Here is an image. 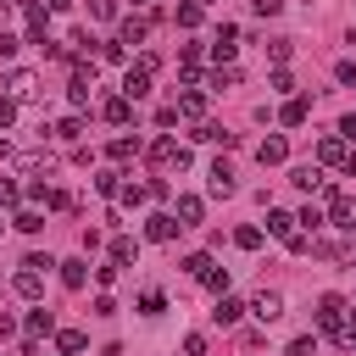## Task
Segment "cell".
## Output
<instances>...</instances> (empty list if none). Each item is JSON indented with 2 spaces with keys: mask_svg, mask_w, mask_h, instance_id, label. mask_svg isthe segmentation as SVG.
<instances>
[{
  "mask_svg": "<svg viewBox=\"0 0 356 356\" xmlns=\"http://www.w3.org/2000/svg\"><path fill=\"white\" fill-rule=\"evenodd\" d=\"M317 328H328V334L345 339V300H339V295H323V300H317Z\"/></svg>",
  "mask_w": 356,
  "mask_h": 356,
  "instance_id": "obj_1",
  "label": "cell"
},
{
  "mask_svg": "<svg viewBox=\"0 0 356 356\" xmlns=\"http://www.w3.org/2000/svg\"><path fill=\"white\" fill-rule=\"evenodd\" d=\"M150 161H156V167H189V150H184L178 139H167V134H161V139L150 145Z\"/></svg>",
  "mask_w": 356,
  "mask_h": 356,
  "instance_id": "obj_2",
  "label": "cell"
},
{
  "mask_svg": "<svg viewBox=\"0 0 356 356\" xmlns=\"http://www.w3.org/2000/svg\"><path fill=\"white\" fill-rule=\"evenodd\" d=\"M250 317H256V323H278V317H284V295H278V289H261V295L250 300Z\"/></svg>",
  "mask_w": 356,
  "mask_h": 356,
  "instance_id": "obj_3",
  "label": "cell"
},
{
  "mask_svg": "<svg viewBox=\"0 0 356 356\" xmlns=\"http://www.w3.org/2000/svg\"><path fill=\"white\" fill-rule=\"evenodd\" d=\"M206 189H211V195H222V200H228V195H234V189H239V184H234V167H228V161H211V172H206Z\"/></svg>",
  "mask_w": 356,
  "mask_h": 356,
  "instance_id": "obj_4",
  "label": "cell"
},
{
  "mask_svg": "<svg viewBox=\"0 0 356 356\" xmlns=\"http://www.w3.org/2000/svg\"><path fill=\"white\" fill-rule=\"evenodd\" d=\"M350 217H356V206H350V195H339V189H328V222H334V228H356Z\"/></svg>",
  "mask_w": 356,
  "mask_h": 356,
  "instance_id": "obj_5",
  "label": "cell"
},
{
  "mask_svg": "<svg viewBox=\"0 0 356 356\" xmlns=\"http://www.w3.org/2000/svg\"><path fill=\"white\" fill-rule=\"evenodd\" d=\"M234 50H239V28H234V22H222V28H217V44H211L217 67H222V61H234Z\"/></svg>",
  "mask_w": 356,
  "mask_h": 356,
  "instance_id": "obj_6",
  "label": "cell"
},
{
  "mask_svg": "<svg viewBox=\"0 0 356 356\" xmlns=\"http://www.w3.org/2000/svg\"><path fill=\"white\" fill-rule=\"evenodd\" d=\"M6 89H11L17 100H33V95H39V72H28V67H17V72L6 78Z\"/></svg>",
  "mask_w": 356,
  "mask_h": 356,
  "instance_id": "obj_7",
  "label": "cell"
},
{
  "mask_svg": "<svg viewBox=\"0 0 356 356\" xmlns=\"http://www.w3.org/2000/svg\"><path fill=\"white\" fill-rule=\"evenodd\" d=\"M178 228H184V222H178V217H167V211H156V217H145V234H150L156 245H167V239H172Z\"/></svg>",
  "mask_w": 356,
  "mask_h": 356,
  "instance_id": "obj_8",
  "label": "cell"
},
{
  "mask_svg": "<svg viewBox=\"0 0 356 356\" xmlns=\"http://www.w3.org/2000/svg\"><path fill=\"white\" fill-rule=\"evenodd\" d=\"M11 289H17L22 300H39V295H44V273H33V267H22V273L11 278Z\"/></svg>",
  "mask_w": 356,
  "mask_h": 356,
  "instance_id": "obj_9",
  "label": "cell"
},
{
  "mask_svg": "<svg viewBox=\"0 0 356 356\" xmlns=\"http://www.w3.org/2000/svg\"><path fill=\"white\" fill-rule=\"evenodd\" d=\"M122 95H128V100H145V95H150V72H145V67H128V78H122Z\"/></svg>",
  "mask_w": 356,
  "mask_h": 356,
  "instance_id": "obj_10",
  "label": "cell"
},
{
  "mask_svg": "<svg viewBox=\"0 0 356 356\" xmlns=\"http://www.w3.org/2000/svg\"><path fill=\"white\" fill-rule=\"evenodd\" d=\"M284 156H289V145H284V139H261V145H256V161H261V167H278Z\"/></svg>",
  "mask_w": 356,
  "mask_h": 356,
  "instance_id": "obj_11",
  "label": "cell"
},
{
  "mask_svg": "<svg viewBox=\"0 0 356 356\" xmlns=\"http://www.w3.org/2000/svg\"><path fill=\"white\" fill-rule=\"evenodd\" d=\"M345 156H350V150H345V139H339V134H328V139L317 145V161H323V167H334V161H345Z\"/></svg>",
  "mask_w": 356,
  "mask_h": 356,
  "instance_id": "obj_12",
  "label": "cell"
},
{
  "mask_svg": "<svg viewBox=\"0 0 356 356\" xmlns=\"http://www.w3.org/2000/svg\"><path fill=\"white\" fill-rule=\"evenodd\" d=\"M239 312H245V306H239L234 295H217V306H211V317H217L222 328H234V323H239Z\"/></svg>",
  "mask_w": 356,
  "mask_h": 356,
  "instance_id": "obj_13",
  "label": "cell"
},
{
  "mask_svg": "<svg viewBox=\"0 0 356 356\" xmlns=\"http://www.w3.org/2000/svg\"><path fill=\"white\" fill-rule=\"evenodd\" d=\"M100 117H106V122H128V117H134V100H128V95H117V100H106V106H100Z\"/></svg>",
  "mask_w": 356,
  "mask_h": 356,
  "instance_id": "obj_14",
  "label": "cell"
},
{
  "mask_svg": "<svg viewBox=\"0 0 356 356\" xmlns=\"http://www.w3.org/2000/svg\"><path fill=\"white\" fill-rule=\"evenodd\" d=\"M295 189H306V195H317V189H328V178H323L317 167H295Z\"/></svg>",
  "mask_w": 356,
  "mask_h": 356,
  "instance_id": "obj_15",
  "label": "cell"
},
{
  "mask_svg": "<svg viewBox=\"0 0 356 356\" xmlns=\"http://www.w3.org/2000/svg\"><path fill=\"white\" fill-rule=\"evenodd\" d=\"M61 284H67V289H83V284H89V267H83L78 256H72V261H61Z\"/></svg>",
  "mask_w": 356,
  "mask_h": 356,
  "instance_id": "obj_16",
  "label": "cell"
},
{
  "mask_svg": "<svg viewBox=\"0 0 356 356\" xmlns=\"http://www.w3.org/2000/svg\"><path fill=\"white\" fill-rule=\"evenodd\" d=\"M145 33H150V17H128L122 22V44H145Z\"/></svg>",
  "mask_w": 356,
  "mask_h": 356,
  "instance_id": "obj_17",
  "label": "cell"
},
{
  "mask_svg": "<svg viewBox=\"0 0 356 356\" xmlns=\"http://www.w3.org/2000/svg\"><path fill=\"white\" fill-rule=\"evenodd\" d=\"M200 211H206L200 195H178V211H172V217H184V228H189V222H200Z\"/></svg>",
  "mask_w": 356,
  "mask_h": 356,
  "instance_id": "obj_18",
  "label": "cell"
},
{
  "mask_svg": "<svg viewBox=\"0 0 356 356\" xmlns=\"http://www.w3.org/2000/svg\"><path fill=\"white\" fill-rule=\"evenodd\" d=\"M200 284H206V289H217V295H228V267H217V261H206V273H200Z\"/></svg>",
  "mask_w": 356,
  "mask_h": 356,
  "instance_id": "obj_19",
  "label": "cell"
},
{
  "mask_svg": "<svg viewBox=\"0 0 356 356\" xmlns=\"http://www.w3.org/2000/svg\"><path fill=\"white\" fill-rule=\"evenodd\" d=\"M200 111H206V95H200V89L178 95V117H200Z\"/></svg>",
  "mask_w": 356,
  "mask_h": 356,
  "instance_id": "obj_20",
  "label": "cell"
},
{
  "mask_svg": "<svg viewBox=\"0 0 356 356\" xmlns=\"http://www.w3.org/2000/svg\"><path fill=\"white\" fill-rule=\"evenodd\" d=\"M306 111H312L306 100H284V111H278V117H284V128H300V122H306Z\"/></svg>",
  "mask_w": 356,
  "mask_h": 356,
  "instance_id": "obj_21",
  "label": "cell"
},
{
  "mask_svg": "<svg viewBox=\"0 0 356 356\" xmlns=\"http://www.w3.org/2000/svg\"><path fill=\"white\" fill-rule=\"evenodd\" d=\"M195 139H200V145H228L234 134H228V128H217V122H200V128H195Z\"/></svg>",
  "mask_w": 356,
  "mask_h": 356,
  "instance_id": "obj_22",
  "label": "cell"
},
{
  "mask_svg": "<svg viewBox=\"0 0 356 356\" xmlns=\"http://www.w3.org/2000/svg\"><path fill=\"white\" fill-rule=\"evenodd\" d=\"M134 256H139V245H134V239H122V234H117V239H111V261H117V267H128V261H134Z\"/></svg>",
  "mask_w": 356,
  "mask_h": 356,
  "instance_id": "obj_23",
  "label": "cell"
},
{
  "mask_svg": "<svg viewBox=\"0 0 356 356\" xmlns=\"http://www.w3.org/2000/svg\"><path fill=\"white\" fill-rule=\"evenodd\" d=\"M50 328H56V317H50L44 306H33V312H28V334H50Z\"/></svg>",
  "mask_w": 356,
  "mask_h": 356,
  "instance_id": "obj_24",
  "label": "cell"
},
{
  "mask_svg": "<svg viewBox=\"0 0 356 356\" xmlns=\"http://www.w3.org/2000/svg\"><path fill=\"white\" fill-rule=\"evenodd\" d=\"M78 134H83V117H61V122H56V139H67V145H72Z\"/></svg>",
  "mask_w": 356,
  "mask_h": 356,
  "instance_id": "obj_25",
  "label": "cell"
},
{
  "mask_svg": "<svg viewBox=\"0 0 356 356\" xmlns=\"http://www.w3.org/2000/svg\"><path fill=\"white\" fill-rule=\"evenodd\" d=\"M106 150H111V156H117V161H128V156H139V139H128V134H122V139H111V145H106Z\"/></svg>",
  "mask_w": 356,
  "mask_h": 356,
  "instance_id": "obj_26",
  "label": "cell"
},
{
  "mask_svg": "<svg viewBox=\"0 0 356 356\" xmlns=\"http://www.w3.org/2000/svg\"><path fill=\"white\" fill-rule=\"evenodd\" d=\"M234 83H239V67H217L211 72V89H234Z\"/></svg>",
  "mask_w": 356,
  "mask_h": 356,
  "instance_id": "obj_27",
  "label": "cell"
},
{
  "mask_svg": "<svg viewBox=\"0 0 356 356\" xmlns=\"http://www.w3.org/2000/svg\"><path fill=\"white\" fill-rule=\"evenodd\" d=\"M161 306H167V300H161V289H145V295H139V312H145V317H156Z\"/></svg>",
  "mask_w": 356,
  "mask_h": 356,
  "instance_id": "obj_28",
  "label": "cell"
},
{
  "mask_svg": "<svg viewBox=\"0 0 356 356\" xmlns=\"http://www.w3.org/2000/svg\"><path fill=\"white\" fill-rule=\"evenodd\" d=\"M284 356H317V339L312 334H300V339H289V350Z\"/></svg>",
  "mask_w": 356,
  "mask_h": 356,
  "instance_id": "obj_29",
  "label": "cell"
},
{
  "mask_svg": "<svg viewBox=\"0 0 356 356\" xmlns=\"http://www.w3.org/2000/svg\"><path fill=\"white\" fill-rule=\"evenodd\" d=\"M17 228H22V234H39L44 217H39V211H17Z\"/></svg>",
  "mask_w": 356,
  "mask_h": 356,
  "instance_id": "obj_30",
  "label": "cell"
},
{
  "mask_svg": "<svg viewBox=\"0 0 356 356\" xmlns=\"http://www.w3.org/2000/svg\"><path fill=\"white\" fill-rule=\"evenodd\" d=\"M234 245H239V250H256V245H261V228H239Z\"/></svg>",
  "mask_w": 356,
  "mask_h": 356,
  "instance_id": "obj_31",
  "label": "cell"
},
{
  "mask_svg": "<svg viewBox=\"0 0 356 356\" xmlns=\"http://www.w3.org/2000/svg\"><path fill=\"white\" fill-rule=\"evenodd\" d=\"M89 17H100V22H111V17H117V0H89Z\"/></svg>",
  "mask_w": 356,
  "mask_h": 356,
  "instance_id": "obj_32",
  "label": "cell"
},
{
  "mask_svg": "<svg viewBox=\"0 0 356 356\" xmlns=\"http://www.w3.org/2000/svg\"><path fill=\"white\" fill-rule=\"evenodd\" d=\"M178 22H184V28H195V22H200V0H189V6H178Z\"/></svg>",
  "mask_w": 356,
  "mask_h": 356,
  "instance_id": "obj_33",
  "label": "cell"
},
{
  "mask_svg": "<svg viewBox=\"0 0 356 356\" xmlns=\"http://www.w3.org/2000/svg\"><path fill=\"white\" fill-rule=\"evenodd\" d=\"M95 189H100V195H122V184H117V172H100V178H95Z\"/></svg>",
  "mask_w": 356,
  "mask_h": 356,
  "instance_id": "obj_34",
  "label": "cell"
},
{
  "mask_svg": "<svg viewBox=\"0 0 356 356\" xmlns=\"http://www.w3.org/2000/svg\"><path fill=\"white\" fill-rule=\"evenodd\" d=\"M295 222H306V228H312V234H317V228H323V211H317V206H306V211H300V217H295Z\"/></svg>",
  "mask_w": 356,
  "mask_h": 356,
  "instance_id": "obj_35",
  "label": "cell"
},
{
  "mask_svg": "<svg viewBox=\"0 0 356 356\" xmlns=\"http://www.w3.org/2000/svg\"><path fill=\"white\" fill-rule=\"evenodd\" d=\"M61 350H67V356H72V350H83V334H78V328H67V334H61Z\"/></svg>",
  "mask_w": 356,
  "mask_h": 356,
  "instance_id": "obj_36",
  "label": "cell"
},
{
  "mask_svg": "<svg viewBox=\"0 0 356 356\" xmlns=\"http://www.w3.org/2000/svg\"><path fill=\"white\" fill-rule=\"evenodd\" d=\"M11 56H17V33H6V28H0V61H11Z\"/></svg>",
  "mask_w": 356,
  "mask_h": 356,
  "instance_id": "obj_37",
  "label": "cell"
},
{
  "mask_svg": "<svg viewBox=\"0 0 356 356\" xmlns=\"http://www.w3.org/2000/svg\"><path fill=\"white\" fill-rule=\"evenodd\" d=\"M11 122H17V100H6V95H0V128H11Z\"/></svg>",
  "mask_w": 356,
  "mask_h": 356,
  "instance_id": "obj_38",
  "label": "cell"
},
{
  "mask_svg": "<svg viewBox=\"0 0 356 356\" xmlns=\"http://www.w3.org/2000/svg\"><path fill=\"white\" fill-rule=\"evenodd\" d=\"M334 78H339V83H356V61H339V67H334Z\"/></svg>",
  "mask_w": 356,
  "mask_h": 356,
  "instance_id": "obj_39",
  "label": "cell"
},
{
  "mask_svg": "<svg viewBox=\"0 0 356 356\" xmlns=\"http://www.w3.org/2000/svg\"><path fill=\"white\" fill-rule=\"evenodd\" d=\"M284 11V0H256V17H278Z\"/></svg>",
  "mask_w": 356,
  "mask_h": 356,
  "instance_id": "obj_40",
  "label": "cell"
},
{
  "mask_svg": "<svg viewBox=\"0 0 356 356\" xmlns=\"http://www.w3.org/2000/svg\"><path fill=\"white\" fill-rule=\"evenodd\" d=\"M184 356H206V339H200V334H189V339H184Z\"/></svg>",
  "mask_w": 356,
  "mask_h": 356,
  "instance_id": "obj_41",
  "label": "cell"
},
{
  "mask_svg": "<svg viewBox=\"0 0 356 356\" xmlns=\"http://www.w3.org/2000/svg\"><path fill=\"white\" fill-rule=\"evenodd\" d=\"M339 134H345V139H356V111H350V117L339 122Z\"/></svg>",
  "mask_w": 356,
  "mask_h": 356,
  "instance_id": "obj_42",
  "label": "cell"
},
{
  "mask_svg": "<svg viewBox=\"0 0 356 356\" xmlns=\"http://www.w3.org/2000/svg\"><path fill=\"white\" fill-rule=\"evenodd\" d=\"M67 6H72V0H44V11H67Z\"/></svg>",
  "mask_w": 356,
  "mask_h": 356,
  "instance_id": "obj_43",
  "label": "cell"
},
{
  "mask_svg": "<svg viewBox=\"0 0 356 356\" xmlns=\"http://www.w3.org/2000/svg\"><path fill=\"white\" fill-rule=\"evenodd\" d=\"M345 167H350V172H356V150H350V156H345Z\"/></svg>",
  "mask_w": 356,
  "mask_h": 356,
  "instance_id": "obj_44",
  "label": "cell"
},
{
  "mask_svg": "<svg viewBox=\"0 0 356 356\" xmlns=\"http://www.w3.org/2000/svg\"><path fill=\"white\" fill-rule=\"evenodd\" d=\"M100 356H122V350H117V345H111V350H100Z\"/></svg>",
  "mask_w": 356,
  "mask_h": 356,
  "instance_id": "obj_45",
  "label": "cell"
},
{
  "mask_svg": "<svg viewBox=\"0 0 356 356\" xmlns=\"http://www.w3.org/2000/svg\"><path fill=\"white\" fill-rule=\"evenodd\" d=\"M350 44H356V33H350Z\"/></svg>",
  "mask_w": 356,
  "mask_h": 356,
  "instance_id": "obj_46",
  "label": "cell"
},
{
  "mask_svg": "<svg viewBox=\"0 0 356 356\" xmlns=\"http://www.w3.org/2000/svg\"><path fill=\"white\" fill-rule=\"evenodd\" d=\"M134 6H145V0H134Z\"/></svg>",
  "mask_w": 356,
  "mask_h": 356,
  "instance_id": "obj_47",
  "label": "cell"
}]
</instances>
